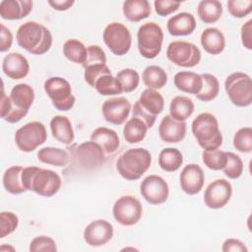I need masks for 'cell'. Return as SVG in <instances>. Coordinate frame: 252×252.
Returning a JSON list of instances; mask_svg holds the SVG:
<instances>
[{"label":"cell","mask_w":252,"mask_h":252,"mask_svg":"<svg viewBox=\"0 0 252 252\" xmlns=\"http://www.w3.org/2000/svg\"><path fill=\"white\" fill-rule=\"evenodd\" d=\"M46 94L52 100L54 107L60 111H68L75 104L70 83L61 77H51L43 85Z\"/></svg>","instance_id":"obj_9"},{"label":"cell","mask_w":252,"mask_h":252,"mask_svg":"<svg viewBox=\"0 0 252 252\" xmlns=\"http://www.w3.org/2000/svg\"><path fill=\"white\" fill-rule=\"evenodd\" d=\"M4 248H6V249H8V250H12V251H14V250H15L13 247H10V246L6 247L5 245H2V246H1V248H0V250H2V249H4Z\"/></svg>","instance_id":"obj_53"},{"label":"cell","mask_w":252,"mask_h":252,"mask_svg":"<svg viewBox=\"0 0 252 252\" xmlns=\"http://www.w3.org/2000/svg\"><path fill=\"white\" fill-rule=\"evenodd\" d=\"M16 39L19 46L33 55L46 53L52 45L50 31L34 21H29L21 25L17 31Z\"/></svg>","instance_id":"obj_2"},{"label":"cell","mask_w":252,"mask_h":252,"mask_svg":"<svg viewBox=\"0 0 252 252\" xmlns=\"http://www.w3.org/2000/svg\"><path fill=\"white\" fill-rule=\"evenodd\" d=\"M32 10L31 0H3L0 2V16L4 20H20Z\"/></svg>","instance_id":"obj_22"},{"label":"cell","mask_w":252,"mask_h":252,"mask_svg":"<svg viewBox=\"0 0 252 252\" xmlns=\"http://www.w3.org/2000/svg\"><path fill=\"white\" fill-rule=\"evenodd\" d=\"M226 154V163L222 168L223 173L229 179H237L243 173V161L234 153L225 152Z\"/></svg>","instance_id":"obj_41"},{"label":"cell","mask_w":252,"mask_h":252,"mask_svg":"<svg viewBox=\"0 0 252 252\" xmlns=\"http://www.w3.org/2000/svg\"><path fill=\"white\" fill-rule=\"evenodd\" d=\"M191 130L199 146L204 150H216L222 144V135L215 115L200 113L192 122Z\"/></svg>","instance_id":"obj_5"},{"label":"cell","mask_w":252,"mask_h":252,"mask_svg":"<svg viewBox=\"0 0 252 252\" xmlns=\"http://www.w3.org/2000/svg\"><path fill=\"white\" fill-rule=\"evenodd\" d=\"M203 85L201 91L196 94V97L201 101H211L215 99L220 92V83L216 76L212 74H201Z\"/></svg>","instance_id":"obj_37"},{"label":"cell","mask_w":252,"mask_h":252,"mask_svg":"<svg viewBox=\"0 0 252 252\" xmlns=\"http://www.w3.org/2000/svg\"><path fill=\"white\" fill-rule=\"evenodd\" d=\"M91 141L98 144L105 156H112L120 146L117 133L107 127H97L91 135Z\"/></svg>","instance_id":"obj_23"},{"label":"cell","mask_w":252,"mask_h":252,"mask_svg":"<svg viewBox=\"0 0 252 252\" xmlns=\"http://www.w3.org/2000/svg\"><path fill=\"white\" fill-rule=\"evenodd\" d=\"M23 170L24 167L20 165H14L5 170L3 174V186L7 192L17 195L27 191L23 183Z\"/></svg>","instance_id":"obj_29"},{"label":"cell","mask_w":252,"mask_h":252,"mask_svg":"<svg viewBox=\"0 0 252 252\" xmlns=\"http://www.w3.org/2000/svg\"><path fill=\"white\" fill-rule=\"evenodd\" d=\"M173 82L177 90L195 95L201 91L203 85L201 75L190 71H180L176 73Z\"/></svg>","instance_id":"obj_27"},{"label":"cell","mask_w":252,"mask_h":252,"mask_svg":"<svg viewBox=\"0 0 252 252\" xmlns=\"http://www.w3.org/2000/svg\"><path fill=\"white\" fill-rule=\"evenodd\" d=\"M221 250L223 252H247L248 249L245 246V244L235 238H228L226 239L221 247Z\"/></svg>","instance_id":"obj_49"},{"label":"cell","mask_w":252,"mask_h":252,"mask_svg":"<svg viewBox=\"0 0 252 252\" xmlns=\"http://www.w3.org/2000/svg\"><path fill=\"white\" fill-rule=\"evenodd\" d=\"M122 11L124 17L130 22H140L151 15L152 9L147 0H126L123 3Z\"/></svg>","instance_id":"obj_28"},{"label":"cell","mask_w":252,"mask_h":252,"mask_svg":"<svg viewBox=\"0 0 252 252\" xmlns=\"http://www.w3.org/2000/svg\"><path fill=\"white\" fill-rule=\"evenodd\" d=\"M113 236V226L105 220H95L90 222L84 229L85 242L93 247L105 245Z\"/></svg>","instance_id":"obj_17"},{"label":"cell","mask_w":252,"mask_h":252,"mask_svg":"<svg viewBox=\"0 0 252 252\" xmlns=\"http://www.w3.org/2000/svg\"><path fill=\"white\" fill-rule=\"evenodd\" d=\"M183 163L181 152L175 148H165L158 155L159 167L167 172H173L180 168Z\"/></svg>","instance_id":"obj_35"},{"label":"cell","mask_w":252,"mask_h":252,"mask_svg":"<svg viewBox=\"0 0 252 252\" xmlns=\"http://www.w3.org/2000/svg\"><path fill=\"white\" fill-rule=\"evenodd\" d=\"M233 147L240 153H251L252 151V128H240L233 137Z\"/></svg>","instance_id":"obj_42"},{"label":"cell","mask_w":252,"mask_h":252,"mask_svg":"<svg viewBox=\"0 0 252 252\" xmlns=\"http://www.w3.org/2000/svg\"><path fill=\"white\" fill-rule=\"evenodd\" d=\"M194 112L193 100L184 95L174 96L169 105V115L178 121L187 120Z\"/></svg>","instance_id":"obj_30"},{"label":"cell","mask_w":252,"mask_h":252,"mask_svg":"<svg viewBox=\"0 0 252 252\" xmlns=\"http://www.w3.org/2000/svg\"><path fill=\"white\" fill-rule=\"evenodd\" d=\"M102 38L109 50L118 56L126 54L132 43L129 29L121 23L113 22L108 24L102 33Z\"/></svg>","instance_id":"obj_12"},{"label":"cell","mask_w":252,"mask_h":252,"mask_svg":"<svg viewBox=\"0 0 252 252\" xmlns=\"http://www.w3.org/2000/svg\"><path fill=\"white\" fill-rule=\"evenodd\" d=\"M164 99L157 90H145L140 98L133 105V117L141 119L148 129L152 128L156 122L157 116L162 112Z\"/></svg>","instance_id":"obj_6"},{"label":"cell","mask_w":252,"mask_h":252,"mask_svg":"<svg viewBox=\"0 0 252 252\" xmlns=\"http://www.w3.org/2000/svg\"><path fill=\"white\" fill-rule=\"evenodd\" d=\"M137 41L139 52L143 57L156 58L161 50L163 41V32L160 26L154 22L143 24L138 30Z\"/></svg>","instance_id":"obj_7"},{"label":"cell","mask_w":252,"mask_h":252,"mask_svg":"<svg viewBox=\"0 0 252 252\" xmlns=\"http://www.w3.org/2000/svg\"><path fill=\"white\" fill-rule=\"evenodd\" d=\"M115 220L125 226L136 224L142 218L143 207L140 201L131 195L118 198L112 208Z\"/></svg>","instance_id":"obj_13"},{"label":"cell","mask_w":252,"mask_h":252,"mask_svg":"<svg viewBox=\"0 0 252 252\" xmlns=\"http://www.w3.org/2000/svg\"><path fill=\"white\" fill-rule=\"evenodd\" d=\"M94 88L101 95H114L123 93L121 84L116 77L112 76V74L103 75L98 78L95 81Z\"/></svg>","instance_id":"obj_38"},{"label":"cell","mask_w":252,"mask_h":252,"mask_svg":"<svg viewBox=\"0 0 252 252\" xmlns=\"http://www.w3.org/2000/svg\"><path fill=\"white\" fill-rule=\"evenodd\" d=\"M204 171L201 166L195 163L185 165L179 175L180 187L188 195L198 194L204 186Z\"/></svg>","instance_id":"obj_19"},{"label":"cell","mask_w":252,"mask_h":252,"mask_svg":"<svg viewBox=\"0 0 252 252\" xmlns=\"http://www.w3.org/2000/svg\"><path fill=\"white\" fill-rule=\"evenodd\" d=\"M37 158L42 163L62 167L68 164L70 156L65 150L60 148L45 147L37 152Z\"/></svg>","instance_id":"obj_31"},{"label":"cell","mask_w":252,"mask_h":252,"mask_svg":"<svg viewBox=\"0 0 252 252\" xmlns=\"http://www.w3.org/2000/svg\"><path fill=\"white\" fill-rule=\"evenodd\" d=\"M116 78L121 84V87L124 93L133 92L134 90L137 89L140 83L139 73L132 68H126L119 71L116 75Z\"/></svg>","instance_id":"obj_40"},{"label":"cell","mask_w":252,"mask_h":252,"mask_svg":"<svg viewBox=\"0 0 252 252\" xmlns=\"http://www.w3.org/2000/svg\"><path fill=\"white\" fill-rule=\"evenodd\" d=\"M159 138L165 143H179L186 135L185 121H178L170 115H165L158 126Z\"/></svg>","instance_id":"obj_21"},{"label":"cell","mask_w":252,"mask_h":252,"mask_svg":"<svg viewBox=\"0 0 252 252\" xmlns=\"http://www.w3.org/2000/svg\"><path fill=\"white\" fill-rule=\"evenodd\" d=\"M232 186L225 179H217L210 183L204 193V203L210 209H220L230 200Z\"/></svg>","instance_id":"obj_16"},{"label":"cell","mask_w":252,"mask_h":252,"mask_svg":"<svg viewBox=\"0 0 252 252\" xmlns=\"http://www.w3.org/2000/svg\"><path fill=\"white\" fill-rule=\"evenodd\" d=\"M75 157L82 168L94 170L104 163L106 156L98 144L93 141H87L76 148Z\"/></svg>","instance_id":"obj_15"},{"label":"cell","mask_w":252,"mask_h":252,"mask_svg":"<svg viewBox=\"0 0 252 252\" xmlns=\"http://www.w3.org/2000/svg\"><path fill=\"white\" fill-rule=\"evenodd\" d=\"M224 90L230 101L239 107L249 106L252 102V82L250 76L235 72L226 77Z\"/></svg>","instance_id":"obj_8"},{"label":"cell","mask_w":252,"mask_h":252,"mask_svg":"<svg viewBox=\"0 0 252 252\" xmlns=\"http://www.w3.org/2000/svg\"><path fill=\"white\" fill-rule=\"evenodd\" d=\"M63 53L69 61L83 65L87 58V47L80 40L71 38L64 42Z\"/></svg>","instance_id":"obj_36"},{"label":"cell","mask_w":252,"mask_h":252,"mask_svg":"<svg viewBox=\"0 0 252 252\" xmlns=\"http://www.w3.org/2000/svg\"><path fill=\"white\" fill-rule=\"evenodd\" d=\"M148 127L139 118H130L123 128V137L128 144H137L142 142L147 135Z\"/></svg>","instance_id":"obj_34"},{"label":"cell","mask_w":252,"mask_h":252,"mask_svg":"<svg viewBox=\"0 0 252 252\" xmlns=\"http://www.w3.org/2000/svg\"><path fill=\"white\" fill-rule=\"evenodd\" d=\"M241 41L245 48L252 49V20H248L241 27Z\"/></svg>","instance_id":"obj_51"},{"label":"cell","mask_w":252,"mask_h":252,"mask_svg":"<svg viewBox=\"0 0 252 252\" xmlns=\"http://www.w3.org/2000/svg\"><path fill=\"white\" fill-rule=\"evenodd\" d=\"M227 10L234 18H244L252 12V0H229Z\"/></svg>","instance_id":"obj_44"},{"label":"cell","mask_w":252,"mask_h":252,"mask_svg":"<svg viewBox=\"0 0 252 252\" xmlns=\"http://www.w3.org/2000/svg\"><path fill=\"white\" fill-rule=\"evenodd\" d=\"M19 224L18 217L12 212H2L0 214V238L11 234Z\"/></svg>","instance_id":"obj_43"},{"label":"cell","mask_w":252,"mask_h":252,"mask_svg":"<svg viewBox=\"0 0 252 252\" xmlns=\"http://www.w3.org/2000/svg\"><path fill=\"white\" fill-rule=\"evenodd\" d=\"M30 251L31 252H38V251H45V252H55L57 251L55 241L45 235H39L34 237L30 243Z\"/></svg>","instance_id":"obj_46"},{"label":"cell","mask_w":252,"mask_h":252,"mask_svg":"<svg viewBox=\"0 0 252 252\" xmlns=\"http://www.w3.org/2000/svg\"><path fill=\"white\" fill-rule=\"evenodd\" d=\"M201 44L205 51L212 55L220 54L225 47L223 33L217 28H208L201 33Z\"/></svg>","instance_id":"obj_26"},{"label":"cell","mask_w":252,"mask_h":252,"mask_svg":"<svg viewBox=\"0 0 252 252\" xmlns=\"http://www.w3.org/2000/svg\"><path fill=\"white\" fill-rule=\"evenodd\" d=\"M180 4V2L172 0H156L154 2L156 13L162 17L168 16L173 12L177 11Z\"/></svg>","instance_id":"obj_48"},{"label":"cell","mask_w":252,"mask_h":252,"mask_svg":"<svg viewBox=\"0 0 252 252\" xmlns=\"http://www.w3.org/2000/svg\"><path fill=\"white\" fill-rule=\"evenodd\" d=\"M3 73L12 80L25 78L30 72L28 59L18 52L8 53L2 61Z\"/></svg>","instance_id":"obj_20"},{"label":"cell","mask_w":252,"mask_h":252,"mask_svg":"<svg viewBox=\"0 0 252 252\" xmlns=\"http://www.w3.org/2000/svg\"><path fill=\"white\" fill-rule=\"evenodd\" d=\"M50 130L53 138L64 145H70L74 141V130L68 117L55 115L50 120Z\"/></svg>","instance_id":"obj_25"},{"label":"cell","mask_w":252,"mask_h":252,"mask_svg":"<svg viewBox=\"0 0 252 252\" xmlns=\"http://www.w3.org/2000/svg\"><path fill=\"white\" fill-rule=\"evenodd\" d=\"M106 64V56L103 49L98 45H90L87 47V58L83 68L91 65Z\"/></svg>","instance_id":"obj_47"},{"label":"cell","mask_w":252,"mask_h":252,"mask_svg":"<svg viewBox=\"0 0 252 252\" xmlns=\"http://www.w3.org/2000/svg\"><path fill=\"white\" fill-rule=\"evenodd\" d=\"M84 79L91 87L94 88L95 81L103 75L111 74L110 69L106 64L91 65L84 68Z\"/></svg>","instance_id":"obj_45"},{"label":"cell","mask_w":252,"mask_h":252,"mask_svg":"<svg viewBox=\"0 0 252 252\" xmlns=\"http://www.w3.org/2000/svg\"><path fill=\"white\" fill-rule=\"evenodd\" d=\"M202 159L205 165L213 170H222L226 163V154L219 149L204 150L202 153Z\"/></svg>","instance_id":"obj_39"},{"label":"cell","mask_w":252,"mask_h":252,"mask_svg":"<svg viewBox=\"0 0 252 252\" xmlns=\"http://www.w3.org/2000/svg\"><path fill=\"white\" fill-rule=\"evenodd\" d=\"M196 20L194 16L187 12L178 13L167 21V32L174 36L191 34L196 29Z\"/></svg>","instance_id":"obj_24"},{"label":"cell","mask_w":252,"mask_h":252,"mask_svg":"<svg viewBox=\"0 0 252 252\" xmlns=\"http://www.w3.org/2000/svg\"><path fill=\"white\" fill-rule=\"evenodd\" d=\"M104 119L114 125L123 124L128 118L131 110L130 101L123 96L110 97L106 99L101 107Z\"/></svg>","instance_id":"obj_18"},{"label":"cell","mask_w":252,"mask_h":252,"mask_svg":"<svg viewBox=\"0 0 252 252\" xmlns=\"http://www.w3.org/2000/svg\"><path fill=\"white\" fill-rule=\"evenodd\" d=\"M46 138L45 126L41 122L32 121L16 131L15 143L20 151L30 153L42 145Z\"/></svg>","instance_id":"obj_11"},{"label":"cell","mask_w":252,"mask_h":252,"mask_svg":"<svg viewBox=\"0 0 252 252\" xmlns=\"http://www.w3.org/2000/svg\"><path fill=\"white\" fill-rule=\"evenodd\" d=\"M13 43V34L11 31L1 24V32H0V51L5 52L9 50Z\"/></svg>","instance_id":"obj_50"},{"label":"cell","mask_w":252,"mask_h":252,"mask_svg":"<svg viewBox=\"0 0 252 252\" xmlns=\"http://www.w3.org/2000/svg\"><path fill=\"white\" fill-rule=\"evenodd\" d=\"M151 163L152 156L148 150L134 148L127 150L117 158L116 170L124 179L134 181L142 177Z\"/></svg>","instance_id":"obj_4"},{"label":"cell","mask_w":252,"mask_h":252,"mask_svg":"<svg viewBox=\"0 0 252 252\" xmlns=\"http://www.w3.org/2000/svg\"><path fill=\"white\" fill-rule=\"evenodd\" d=\"M142 197L152 205L164 203L169 195V188L166 181L156 174H152L143 179L140 185Z\"/></svg>","instance_id":"obj_14"},{"label":"cell","mask_w":252,"mask_h":252,"mask_svg":"<svg viewBox=\"0 0 252 252\" xmlns=\"http://www.w3.org/2000/svg\"><path fill=\"white\" fill-rule=\"evenodd\" d=\"M73 0H49L48 4L57 11H66L74 5Z\"/></svg>","instance_id":"obj_52"},{"label":"cell","mask_w":252,"mask_h":252,"mask_svg":"<svg viewBox=\"0 0 252 252\" xmlns=\"http://www.w3.org/2000/svg\"><path fill=\"white\" fill-rule=\"evenodd\" d=\"M167 59L179 67L191 68L201 61V51L197 45L184 40H175L168 44Z\"/></svg>","instance_id":"obj_10"},{"label":"cell","mask_w":252,"mask_h":252,"mask_svg":"<svg viewBox=\"0 0 252 252\" xmlns=\"http://www.w3.org/2000/svg\"><path fill=\"white\" fill-rule=\"evenodd\" d=\"M197 13L201 21L206 24H213L221 17L222 6L218 0H203L198 4Z\"/></svg>","instance_id":"obj_32"},{"label":"cell","mask_w":252,"mask_h":252,"mask_svg":"<svg viewBox=\"0 0 252 252\" xmlns=\"http://www.w3.org/2000/svg\"><path fill=\"white\" fill-rule=\"evenodd\" d=\"M23 183L27 191L42 197H52L61 187V178L53 170L37 166H27L23 170Z\"/></svg>","instance_id":"obj_3"},{"label":"cell","mask_w":252,"mask_h":252,"mask_svg":"<svg viewBox=\"0 0 252 252\" xmlns=\"http://www.w3.org/2000/svg\"><path fill=\"white\" fill-rule=\"evenodd\" d=\"M34 100V91L29 84H18L6 95L4 89L1 94V118L8 123H17L24 118Z\"/></svg>","instance_id":"obj_1"},{"label":"cell","mask_w":252,"mask_h":252,"mask_svg":"<svg viewBox=\"0 0 252 252\" xmlns=\"http://www.w3.org/2000/svg\"><path fill=\"white\" fill-rule=\"evenodd\" d=\"M142 80L148 89L159 90L165 86L167 82V74L161 67L150 65L143 71Z\"/></svg>","instance_id":"obj_33"}]
</instances>
